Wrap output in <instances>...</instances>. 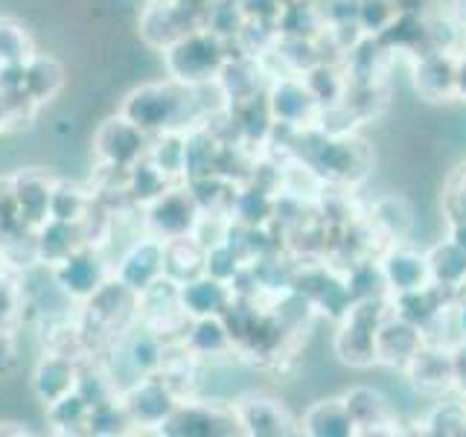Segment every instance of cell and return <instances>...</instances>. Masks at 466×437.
Masks as SVG:
<instances>
[{
    "instance_id": "6da1fadb",
    "label": "cell",
    "mask_w": 466,
    "mask_h": 437,
    "mask_svg": "<svg viewBox=\"0 0 466 437\" xmlns=\"http://www.w3.org/2000/svg\"><path fill=\"white\" fill-rule=\"evenodd\" d=\"M164 65L167 73L178 82V85H201L216 79L225 67V53L218 38L210 33H201V29H193V33L181 36L175 44L164 50Z\"/></svg>"
},
{
    "instance_id": "7a4b0ae2",
    "label": "cell",
    "mask_w": 466,
    "mask_h": 437,
    "mask_svg": "<svg viewBox=\"0 0 466 437\" xmlns=\"http://www.w3.org/2000/svg\"><path fill=\"white\" fill-rule=\"evenodd\" d=\"M181 94L175 91L172 85H160V82H149L135 87L120 106V114L128 123H135L140 131H146L149 137L164 135V131H172V126L178 123L181 117Z\"/></svg>"
},
{
    "instance_id": "3957f363",
    "label": "cell",
    "mask_w": 466,
    "mask_h": 437,
    "mask_svg": "<svg viewBox=\"0 0 466 437\" xmlns=\"http://www.w3.org/2000/svg\"><path fill=\"white\" fill-rule=\"evenodd\" d=\"M94 152L106 169H128L149 152V135L116 111L94 131Z\"/></svg>"
},
{
    "instance_id": "277c9868",
    "label": "cell",
    "mask_w": 466,
    "mask_h": 437,
    "mask_svg": "<svg viewBox=\"0 0 466 437\" xmlns=\"http://www.w3.org/2000/svg\"><path fill=\"white\" fill-rule=\"evenodd\" d=\"M201 218V208L189 189L169 187L164 196L146 204V228L157 239H178L189 237Z\"/></svg>"
},
{
    "instance_id": "5b68a950",
    "label": "cell",
    "mask_w": 466,
    "mask_h": 437,
    "mask_svg": "<svg viewBox=\"0 0 466 437\" xmlns=\"http://www.w3.org/2000/svg\"><path fill=\"white\" fill-rule=\"evenodd\" d=\"M120 400L126 405L131 422H135V429H155V432L160 429V422L175 412V405L181 402L178 393H175L157 373L143 376L137 382H131L128 388H123Z\"/></svg>"
},
{
    "instance_id": "8992f818",
    "label": "cell",
    "mask_w": 466,
    "mask_h": 437,
    "mask_svg": "<svg viewBox=\"0 0 466 437\" xmlns=\"http://www.w3.org/2000/svg\"><path fill=\"white\" fill-rule=\"evenodd\" d=\"M50 271H53V283L58 286V291L67 295L70 300H79V303L91 300L102 289V283L111 277L108 266L99 257V251H94L91 245L76 248V251H73L70 257H65Z\"/></svg>"
},
{
    "instance_id": "52a82bcc",
    "label": "cell",
    "mask_w": 466,
    "mask_h": 437,
    "mask_svg": "<svg viewBox=\"0 0 466 437\" xmlns=\"http://www.w3.org/2000/svg\"><path fill=\"white\" fill-rule=\"evenodd\" d=\"M239 432L237 414L222 412L210 402H178L175 412L160 422L157 434L172 437H208V434H233Z\"/></svg>"
},
{
    "instance_id": "ba28073f",
    "label": "cell",
    "mask_w": 466,
    "mask_h": 437,
    "mask_svg": "<svg viewBox=\"0 0 466 437\" xmlns=\"http://www.w3.org/2000/svg\"><path fill=\"white\" fill-rule=\"evenodd\" d=\"M114 277L128 291H135V295H140L143 289H149L157 277H164V239H157L149 233L146 239L135 242L123 254Z\"/></svg>"
},
{
    "instance_id": "9c48e42d",
    "label": "cell",
    "mask_w": 466,
    "mask_h": 437,
    "mask_svg": "<svg viewBox=\"0 0 466 437\" xmlns=\"http://www.w3.org/2000/svg\"><path fill=\"white\" fill-rule=\"evenodd\" d=\"M9 181H12V196H15V204H18L24 225L29 230H38L50 218V193L56 181L35 169H24Z\"/></svg>"
},
{
    "instance_id": "30bf717a",
    "label": "cell",
    "mask_w": 466,
    "mask_h": 437,
    "mask_svg": "<svg viewBox=\"0 0 466 437\" xmlns=\"http://www.w3.org/2000/svg\"><path fill=\"white\" fill-rule=\"evenodd\" d=\"M76 379H79V361H73L62 353H50L41 356L33 373V391L38 402L47 408L56 400L67 397V393L76 391Z\"/></svg>"
},
{
    "instance_id": "8fae6325",
    "label": "cell",
    "mask_w": 466,
    "mask_h": 437,
    "mask_svg": "<svg viewBox=\"0 0 466 437\" xmlns=\"http://www.w3.org/2000/svg\"><path fill=\"white\" fill-rule=\"evenodd\" d=\"M178 300H181V310L189 318H210V315H222L228 310V303L233 300V291L228 289V283L216 280V277L198 274L193 280L178 286Z\"/></svg>"
},
{
    "instance_id": "7c38bea8",
    "label": "cell",
    "mask_w": 466,
    "mask_h": 437,
    "mask_svg": "<svg viewBox=\"0 0 466 437\" xmlns=\"http://www.w3.org/2000/svg\"><path fill=\"white\" fill-rule=\"evenodd\" d=\"M237 422L242 426V432L248 434H289L291 426H295V420L286 412L283 402L277 400H268V397H245L239 405H237Z\"/></svg>"
},
{
    "instance_id": "4fadbf2b",
    "label": "cell",
    "mask_w": 466,
    "mask_h": 437,
    "mask_svg": "<svg viewBox=\"0 0 466 437\" xmlns=\"http://www.w3.org/2000/svg\"><path fill=\"white\" fill-rule=\"evenodd\" d=\"M85 245L82 225L76 222H58V218H47L35 230V259L41 266H58L65 257H70L76 248Z\"/></svg>"
},
{
    "instance_id": "5bb4252c",
    "label": "cell",
    "mask_w": 466,
    "mask_h": 437,
    "mask_svg": "<svg viewBox=\"0 0 466 437\" xmlns=\"http://www.w3.org/2000/svg\"><path fill=\"white\" fill-rule=\"evenodd\" d=\"M140 33L152 47L167 50L169 44H175L181 36L193 33V26H189V21L184 18V12L178 9L175 0H164V4H152L143 12Z\"/></svg>"
},
{
    "instance_id": "9a60e30c",
    "label": "cell",
    "mask_w": 466,
    "mask_h": 437,
    "mask_svg": "<svg viewBox=\"0 0 466 437\" xmlns=\"http://www.w3.org/2000/svg\"><path fill=\"white\" fill-rule=\"evenodd\" d=\"M164 350H167V341L160 339V335L152 330V327H137L135 332L128 335L120 347V356L126 361V368L131 371L135 379H143V376H152L157 373L160 368V359H164Z\"/></svg>"
},
{
    "instance_id": "2e32d148",
    "label": "cell",
    "mask_w": 466,
    "mask_h": 437,
    "mask_svg": "<svg viewBox=\"0 0 466 437\" xmlns=\"http://www.w3.org/2000/svg\"><path fill=\"white\" fill-rule=\"evenodd\" d=\"M62 87H65V67H62L58 58L35 53L24 65V91H26L29 99L35 102V106L53 102Z\"/></svg>"
},
{
    "instance_id": "e0dca14e",
    "label": "cell",
    "mask_w": 466,
    "mask_h": 437,
    "mask_svg": "<svg viewBox=\"0 0 466 437\" xmlns=\"http://www.w3.org/2000/svg\"><path fill=\"white\" fill-rule=\"evenodd\" d=\"M184 347L196 359H208V356L213 359V356L228 353L233 347V339H230L222 315L193 318V327H187V335H184Z\"/></svg>"
},
{
    "instance_id": "ac0fdd59",
    "label": "cell",
    "mask_w": 466,
    "mask_h": 437,
    "mask_svg": "<svg viewBox=\"0 0 466 437\" xmlns=\"http://www.w3.org/2000/svg\"><path fill=\"white\" fill-rule=\"evenodd\" d=\"M167 178H169V175L160 169L155 160H149V155H146V158L137 160L135 167L126 169V196L146 208V204L155 201L157 196H164L169 189Z\"/></svg>"
},
{
    "instance_id": "d6986e66",
    "label": "cell",
    "mask_w": 466,
    "mask_h": 437,
    "mask_svg": "<svg viewBox=\"0 0 466 437\" xmlns=\"http://www.w3.org/2000/svg\"><path fill=\"white\" fill-rule=\"evenodd\" d=\"M131 429H135V422H131L126 405L120 400V393L87 408V420H85V432L87 434L114 437V434H128Z\"/></svg>"
},
{
    "instance_id": "ffe728a7",
    "label": "cell",
    "mask_w": 466,
    "mask_h": 437,
    "mask_svg": "<svg viewBox=\"0 0 466 437\" xmlns=\"http://www.w3.org/2000/svg\"><path fill=\"white\" fill-rule=\"evenodd\" d=\"M353 417H350L347 405H341L339 400L329 402H318L309 408V414L303 420V429L309 434H329V437H344L353 434Z\"/></svg>"
},
{
    "instance_id": "44dd1931",
    "label": "cell",
    "mask_w": 466,
    "mask_h": 437,
    "mask_svg": "<svg viewBox=\"0 0 466 437\" xmlns=\"http://www.w3.org/2000/svg\"><path fill=\"white\" fill-rule=\"evenodd\" d=\"M91 210V196H85V189L70 184V181H56L50 193V218L58 222H76L82 225V218Z\"/></svg>"
},
{
    "instance_id": "7402d4cb",
    "label": "cell",
    "mask_w": 466,
    "mask_h": 437,
    "mask_svg": "<svg viewBox=\"0 0 466 437\" xmlns=\"http://www.w3.org/2000/svg\"><path fill=\"white\" fill-rule=\"evenodd\" d=\"M35 56L33 38L26 26L15 18H0V67L6 65H26Z\"/></svg>"
},
{
    "instance_id": "603a6c76",
    "label": "cell",
    "mask_w": 466,
    "mask_h": 437,
    "mask_svg": "<svg viewBox=\"0 0 466 437\" xmlns=\"http://www.w3.org/2000/svg\"><path fill=\"white\" fill-rule=\"evenodd\" d=\"M87 405L76 391L67 393V397L56 400L53 405H47V420L56 432L62 434H87L85 432V420H87Z\"/></svg>"
},
{
    "instance_id": "cb8c5ba5",
    "label": "cell",
    "mask_w": 466,
    "mask_h": 437,
    "mask_svg": "<svg viewBox=\"0 0 466 437\" xmlns=\"http://www.w3.org/2000/svg\"><path fill=\"white\" fill-rule=\"evenodd\" d=\"M405 262H408V254H393L390 259H388V277H390V280L393 283H397L400 289H420V274L422 271H426V266H422V262H426V259H422V257H411V266H405Z\"/></svg>"
},
{
    "instance_id": "d4e9b609",
    "label": "cell",
    "mask_w": 466,
    "mask_h": 437,
    "mask_svg": "<svg viewBox=\"0 0 466 437\" xmlns=\"http://www.w3.org/2000/svg\"><path fill=\"white\" fill-rule=\"evenodd\" d=\"M15 371V341L9 330H0V376H9Z\"/></svg>"
},
{
    "instance_id": "484cf974",
    "label": "cell",
    "mask_w": 466,
    "mask_h": 437,
    "mask_svg": "<svg viewBox=\"0 0 466 437\" xmlns=\"http://www.w3.org/2000/svg\"><path fill=\"white\" fill-rule=\"evenodd\" d=\"M6 123H12L9 120V102H6L4 91H0V128H6Z\"/></svg>"
},
{
    "instance_id": "4316f807",
    "label": "cell",
    "mask_w": 466,
    "mask_h": 437,
    "mask_svg": "<svg viewBox=\"0 0 466 437\" xmlns=\"http://www.w3.org/2000/svg\"><path fill=\"white\" fill-rule=\"evenodd\" d=\"M6 426H12V422H6ZM0 434H29V429L18 426V429H0Z\"/></svg>"
}]
</instances>
